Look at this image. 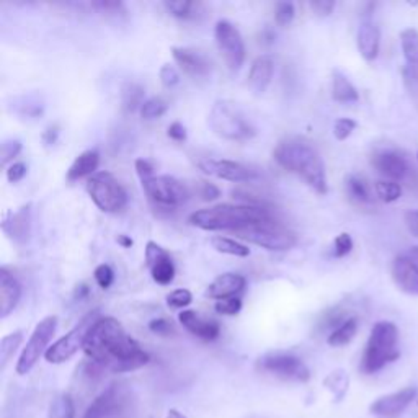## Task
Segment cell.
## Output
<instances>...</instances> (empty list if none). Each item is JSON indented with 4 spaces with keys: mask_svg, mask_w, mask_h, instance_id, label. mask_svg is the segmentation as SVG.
<instances>
[{
    "mask_svg": "<svg viewBox=\"0 0 418 418\" xmlns=\"http://www.w3.org/2000/svg\"><path fill=\"white\" fill-rule=\"evenodd\" d=\"M405 255L413 261V264L418 265V245L410 247V249L405 252Z\"/></svg>",
    "mask_w": 418,
    "mask_h": 418,
    "instance_id": "cell-60",
    "label": "cell"
},
{
    "mask_svg": "<svg viewBox=\"0 0 418 418\" xmlns=\"http://www.w3.org/2000/svg\"><path fill=\"white\" fill-rule=\"evenodd\" d=\"M2 231L15 244L22 245L28 242L31 232V204H23L15 212H7L2 221Z\"/></svg>",
    "mask_w": 418,
    "mask_h": 418,
    "instance_id": "cell-18",
    "label": "cell"
},
{
    "mask_svg": "<svg viewBox=\"0 0 418 418\" xmlns=\"http://www.w3.org/2000/svg\"><path fill=\"white\" fill-rule=\"evenodd\" d=\"M89 294H90V288L87 284H84V283L77 286L75 291H74V298L79 299V301L89 298Z\"/></svg>",
    "mask_w": 418,
    "mask_h": 418,
    "instance_id": "cell-57",
    "label": "cell"
},
{
    "mask_svg": "<svg viewBox=\"0 0 418 418\" xmlns=\"http://www.w3.org/2000/svg\"><path fill=\"white\" fill-rule=\"evenodd\" d=\"M95 281L99 283V286L101 289H108L111 284H113V280H115V271L111 268L110 265L106 264H101L95 268Z\"/></svg>",
    "mask_w": 418,
    "mask_h": 418,
    "instance_id": "cell-46",
    "label": "cell"
},
{
    "mask_svg": "<svg viewBox=\"0 0 418 418\" xmlns=\"http://www.w3.org/2000/svg\"><path fill=\"white\" fill-rule=\"evenodd\" d=\"M245 284H247V281L242 275L224 273V275L217 276V278L208 286L206 296L215 301L236 298L237 294L244 291Z\"/></svg>",
    "mask_w": 418,
    "mask_h": 418,
    "instance_id": "cell-24",
    "label": "cell"
},
{
    "mask_svg": "<svg viewBox=\"0 0 418 418\" xmlns=\"http://www.w3.org/2000/svg\"><path fill=\"white\" fill-rule=\"evenodd\" d=\"M215 38L227 67L231 71H239L245 61V45L239 28L229 20H217Z\"/></svg>",
    "mask_w": 418,
    "mask_h": 418,
    "instance_id": "cell-12",
    "label": "cell"
},
{
    "mask_svg": "<svg viewBox=\"0 0 418 418\" xmlns=\"http://www.w3.org/2000/svg\"><path fill=\"white\" fill-rule=\"evenodd\" d=\"M374 193L384 203H394L402 196V187L392 180H377L374 183Z\"/></svg>",
    "mask_w": 418,
    "mask_h": 418,
    "instance_id": "cell-37",
    "label": "cell"
},
{
    "mask_svg": "<svg viewBox=\"0 0 418 418\" xmlns=\"http://www.w3.org/2000/svg\"><path fill=\"white\" fill-rule=\"evenodd\" d=\"M356 332H358V319L348 317L338 329H335L333 332H330L327 343L330 347H345V345L352 342Z\"/></svg>",
    "mask_w": 418,
    "mask_h": 418,
    "instance_id": "cell-31",
    "label": "cell"
},
{
    "mask_svg": "<svg viewBox=\"0 0 418 418\" xmlns=\"http://www.w3.org/2000/svg\"><path fill=\"white\" fill-rule=\"evenodd\" d=\"M324 386L333 394L335 401H342L348 391V374L345 373L343 369H337V371L330 373L329 376L325 377Z\"/></svg>",
    "mask_w": 418,
    "mask_h": 418,
    "instance_id": "cell-36",
    "label": "cell"
},
{
    "mask_svg": "<svg viewBox=\"0 0 418 418\" xmlns=\"http://www.w3.org/2000/svg\"><path fill=\"white\" fill-rule=\"evenodd\" d=\"M126 391L121 384H110L94 402L87 407L82 418H111L118 415L126 402Z\"/></svg>",
    "mask_w": 418,
    "mask_h": 418,
    "instance_id": "cell-14",
    "label": "cell"
},
{
    "mask_svg": "<svg viewBox=\"0 0 418 418\" xmlns=\"http://www.w3.org/2000/svg\"><path fill=\"white\" fill-rule=\"evenodd\" d=\"M192 301H193L192 293H189L188 289H183V288L175 289L170 294H167V304H168V308H172V309L187 308V305L192 304Z\"/></svg>",
    "mask_w": 418,
    "mask_h": 418,
    "instance_id": "cell-42",
    "label": "cell"
},
{
    "mask_svg": "<svg viewBox=\"0 0 418 418\" xmlns=\"http://www.w3.org/2000/svg\"><path fill=\"white\" fill-rule=\"evenodd\" d=\"M15 110L18 115L27 116V118H40L45 113V101L40 95L30 94L22 95L15 99Z\"/></svg>",
    "mask_w": 418,
    "mask_h": 418,
    "instance_id": "cell-30",
    "label": "cell"
},
{
    "mask_svg": "<svg viewBox=\"0 0 418 418\" xmlns=\"http://www.w3.org/2000/svg\"><path fill=\"white\" fill-rule=\"evenodd\" d=\"M149 330L155 335H159V337H170V335L175 333V329L172 322H168L167 319L164 317H157V319H152L149 322Z\"/></svg>",
    "mask_w": 418,
    "mask_h": 418,
    "instance_id": "cell-47",
    "label": "cell"
},
{
    "mask_svg": "<svg viewBox=\"0 0 418 418\" xmlns=\"http://www.w3.org/2000/svg\"><path fill=\"white\" fill-rule=\"evenodd\" d=\"M57 138H59V126L57 124H51L48 126V128L43 131V143H45V145H55Z\"/></svg>",
    "mask_w": 418,
    "mask_h": 418,
    "instance_id": "cell-55",
    "label": "cell"
},
{
    "mask_svg": "<svg viewBox=\"0 0 418 418\" xmlns=\"http://www.w3.org/2000/svg\"><path fill=\"white\" fill-rule=\"evenodd\" d=\"M22 152V140L18 139H6L0 144V164L6 167L8 162H12L18 154Z\"/></svg>",
    "mask_w": 418,
    "mask_h": 418,
    "instance_id": "cell-40",
    "label": "cell"
},
{
    "mask_svg": "<svg viewBox=\"0 0 418 418\" xmlns=\"http://www.w3.org/2000/svg\"><path fill=\"white\" fill-rule=\"evenodd\" d=\"M402 52L405 57V75L418 80V31L407 28L401 33Z\"/></svg>",
    "mask_w": 418,
    "mask_h": 418,
    "instance_id": "cell-27",
    "label": "cell"
},
{
    "mask_svg": "<svg viewBox=\"0 0 418 418\" xmlns=\"http://www.w3.org/2000/svg\"><path fill=\"white\" fill-rule=\"evenodd\" d=\"M242 309V299L239 296L236 298H227V299H221L216 301L215 304V310L217 314L222 315H237Z\"/></svg>",
    "mask_w": 418,
    "mask_h": 418,
    "instance_id": "cell-43",
    "label": "cell"
},
{
    "mask_svg": "<svg viewBox=\"0 0 418 418\" xmlns=\"http://www.w3.org/2000/svg\"><path fill=\"white\" fill-rule=\"evenodd\" d=\"M134 167H136V172H138V175H139L140 182H143V180H147L150 177H154V167H152V164L149 162V160L138 159V160H136Z\"/></svg>",
    "mask_w": 418,
    "mask_h": 418,
    "instance_id": "cell-53",
    "label": "cell"
},
{
    "mask_svg": "<svg viewBox=\"0 0 418 418\" xmlns=\"http://www.w3.org/2000/svg\"><path fill=\"white\" fill-rule=\"evenodd\" d=\"M352 250H353V239L349 237V234L342 232V234L335 237L333 252H332L335 259H343V257H347Z\"/></svg>",
    "mask_w": 418,
    "mask_h": 418,
    "instance_id": "cell-44",
    "label": "cell"
},
{
    "mask_svg": "<svg viewBox=\"0 0 418 418\" xmlns=\"http://www.w3.org/2000/svg\"><path fill=\"white\" fill-rule=\"evenodd\" d=\"M57 329V317L56 315H50V317H45L40 324L36 325L35 330H33L30 340H28L25 348L20 354L17 361V373L20 376H25L35 368L43 354H46L48 348H50V342L55 337Z\"/></svg>",
    "mask_w": 418,
    "mask_h": 418,
    "instance_id": "cell-9",
    "label": "cell"
},
{
    "mask_svg": "<svg viewBox=\"0 0 418 418\" xmlns=\"http://www.w3.org/2000/svg\"><path fill=\"white\" fill-rule=\"evenodd\" d=\"M92 201L105 212H118L128 204V193L120 180L110 172H96L87 180Z\"/></svg>",
    "mask_w": 418,
    "mask_h": 418,
    "instance_id": "cell-6",
    "label": "cell"
},
{
    "mask_svg": "<svg viewBox=\"0 0 418 418\" xmlns=\"http://www.w3.org/2000/svg\"><path fill=\"white\" fill-rule=\"evenodd\" d=\"M198 194L201 196L204 201H215L221 196V189L216 187V185L209 182H199L198 183Z\"/></svg>",
    "mask_w": 418,
    "mask_h": 418,
    "instance_id": "cell-49",
    "label": "cell"
},
{
    "mask_svg": "<svg viewBox=\"0 0 418 418\" xmlns=\"http://www.w3.org/2000/svg\"><path fill=\"white\" fill-rule=\"evenodd\" d=\"M211 245H212V249H215L216 252H219V254L234 255V257H249L250 255L249 247L244 245L239 240L229 239V237H222V236L212 237Z\"/></svg>",
    "mask_w": 418,
    "mask_h": 418,
    "instance_id": "cell-33",
    "label": "cell"
},
{
    "mask_svg": "<svg viewBox=\"0 0 418 418\" xmlns=\"http://www.w3.org/2000/svg\"><path fill=\"white\" fill-rule=\"evenodd\" d=\"M371 164L379 173L397 183L405 178L408 173L405 159L396 150H377L376 154H373Z\"/></svg>",
    "mask_w": 418,
    "mask_h": 418,
    "instance_id": "cell-19",
    "label": "cell"
},
{
    "mask_svg": "<svg viewBox=\"0 0 418 418\" xmlns=\"http://www.w3.org/2000/svg\"><path fill=\"white\" fill-rule=\"evenodd\" d=\"M178 320L189 333L204 340V342H212L221 335V327L216 320L201 317L194 310H182L178 314Z\"/></svg>",
    "mask_w": 418,
    "mask_h": 418,
    "instance_id": "cell-21",
    "label": "cell"
},
{
    "mask_svg": "<svg viewBox=\"0 0 418 418\" xmlns=\"http://www.w3.org/2000/svg\"><path fill=\"white\" fill-rule=\"evenodd\" d=\"M168 105L167 101L164 99H160V96H152V99H147L140 106V116H143L144 120H155V118H160V116L165 115V111H167Z\"/></svg>",
    "mask_w": 418,
    "mask_h": 418,
    "instance_id": "cell-38",
    "label": "cell"
},
{
    "mask_svg": "<svg viewBox=\"0 0 418 418\" xmlns=\"http://www.w3.org/2000/svg\"><path fill=\"white\" fill-rule=\"evenodd\" d=\"M145 265L152 275V280L159 284H170L175 278V265L170 254L157 242L149 240L145 245Z\"/></svg>",
    "mask_w": 418,
    "mask_h": 418,
    "instance_id": "cell-15",
    "label": "cell"
},
{
    "mask_svg": "<svg viewBox=\"0 0 418 418\" xmlns=\"http://www.w3.org/2000/svg\"><path fill=\"white\" fill-rule=\"evenodd\" d=\"M257 366L261 371L273 374L276 377L286 379V381H298V382H308L310 377L309 368L299 356L291 353H268L264 354L257 363Z\"/></svg>",
    "mask_w": 418,
    "mask_h": 418,
    "instance_id": "cell-11",
    "label": "cell"
},
{
    "mask_svg": "<svg viewBox=\"0 0 418 418\" xmlns=\"http://www.w3.org/2000/svg\"><path fill=\"white\" fill-rule=\"evenodd\" d=\"M189 224L203 231L239 232L245 227L275 221L270 209L245 206V204H216L198 209L189 215Z\"/></svg>",
    "mask_w": 418,
    "mask_h": 418,
    "instance_id": "cell-3",
    "label": "cell"
},
{
    "mask_svg": "<svg viewBox=\"0 0 418 418\" xmlns=\"http://www.w3.org/2000/svg\"><path fill=\"white\" fill-rule=\"evenodd\" d=\"M392 280L402 293L418 296V265L405 254L397 255L392 261Z\"/></svg>",
    "mask_w": 418,
    "mask_h": 418,
    "instance_id": "cell-20",
    "label": "cell"
},
{
    "mask_svg": "<svg viewBox=\"0 0 418 418\" xmlns=\"http://www.w3.org/2000/svg\"><path fill=\"white\" fill-rule=\"evenodd\" d=\"M172 56L185 74L199 79L211 74V62L201 51L188 46H173Z\"/></svg>",
    "mask_w": 418,
    "mask_h": 418,
    "instance_id": "cell-17",
    "label": "cell"
},
{
    "mask_svg": "<svg viewBox=\"0 0 418 418\" xmlns=\"http://www.w3.org/2000/svg\"><path fill=\"white\" fill-rule=\"evenodd\" d=\"M332 96L335 101H340V103H353V101H358L359 99L354 85L338 69H333L332 72Z\"/></svg>",
    "mask_w": 418,
    "mask_h": 418,
    "instance_id": "cell-29",
    "label": "cell"
},
{
    "mask_svg": "<svg viewBox=\"0 0 418 418\" xmlns=\"http://www.w3.org/2000/svg\"><path fill=\"white\" fill-rule=\"evenodd\" d=\"M296 15L294 3L278 2L275 7V22L278 27H288Z\"/></svg>",
    "mask_w": 418,
    "mask_h": 418,
    "instance_id": "cell-41",
    "label": "cell"
},
{
    "mask_svg": "<svg viewBox=\"0 0 418 418\" xmlns=\"http://www.w3.org/2000/svg\"><path fill=\"white\" fill-rule=\"evenodd\" d=\"M275 72V61L270 55H261L252 62L249 75H247V87L254 95L265 94L271 84Z\"/></svg>",
    "mask_w": 418,
    "mask_h": 418,
    "instance_id": "cell-22",
    "label": "cell"
},
{
    "mask_svg": "<svg viewBox=\"0 0 418 418\" xmlns=\"http://www.w3.org/2000/svg\"><path fill=\"white\" fill-rule=\"evenodd\" d=\"M144 87L136 84V82H128L121 90V103H123V110L128 113H133L136 110H140V106L144 103Z\"/></svg>",
    "mask_w": 418,
    "mask_h": 418,
    "instance_id": "cell-32",
    "label": "cell"
},
{
    "mask_svg": "<svg viewBox=\"0 0 418 418\" xmlns=\"http://www.w3.org/2000/svg\"><path fill=\"white\" fill-rule=\"evenodd\" d=\"M358 51L363 59L374 61L379 55V46H381V31L379 27L373 20H364L358 28Z\"/></svg>",
    "mask_w": 418,
    "mask_h": 418,
    "instance_id": "cell-25",
    "label": "cell"
},
{
    "mask_svg": "<svg viewBox=\"0 0 418 418\" xmlns=\"http://www.w3.org/2000/svg\"><path fill=\"white\" fill-rule=\"evenodd\" d=\"M164 7L168 13H172L177 18H192L193 10L198 7V3L189 2V0H165Z\"/></svg>",
    "mask_w": 418,
    "mask_h": 418,
    "instance_id": "cell-39",
    "label": "cell"
},
{
    "mask_svg": "<svg viewBox=\"0 0 418 418\" xmlns=\"http://www.w3.org/2000/svg\"><path fill=\"white\" fill-rule=\"evenodd\" d=\"M398 330L392 322L381 320L374 324L369 333L366 348L361 358V371L364 374H374L398 359Z\"/></svg>",
    "mask_w": 418,
    "mask_h": 418,
    "instance_id": "cell-4",
    "label": "cell"
},
{
    "mask_svg": "<svg viewBox=\"0 0 418 418\" xmlns=\"http://www.w3.org/2000/svg\"><path fill=\"white\" fill-rule=\"evenodd\" d=\"M403 221H405L408 232L418 239V211H407L405 216H403Z\"/></svg>",
    "mask_w": 418,
    "mask_h": 418,
    "instance_id": "cell-56",
    "label": "cell"
},
{
    "mask_svg": "<svg viewBox=\"0 0 418 418\" xmlns=\"http://www.w3.org/2000/svg\"><path fill=\"white\" fill-rule=\"evenodd\" d=\"M356 128V121L352 118H338L333 123V136L338 140H345L352 136V133Z\"/></svg>",
    "mask_w": 418,
    "mask_h": 418,
    "instance_id": "cell-45",
    "label": "cell"
},
{
    "mask_svg": "<svg viewBox=\"0 0 418 418\" xmlns=\"http://www.w3.org/2000/svg\"><path fill=\"white\" fill-rule=\"evenodd\" d=\"M275 38L276 35L270 30V28H265V30L260 33V41L264 43V45H271V43H275Z\"/></svg>",
    "mask_w": 418,
    "mask_h": 418,
    "instance_id": "cell-58",
    "label": "cell"
},
{
    "mask_svg": "<svg viewBox=\"0 0 418 418\" xmlns=\"http://www.w3.org/2000/svg\"><path fill=\"white\" fill-rule=\"evenodd\" d=\"M160 80H162L164 87H175L180 82V74L172 64H164L160 69Z\"/></svg>",
    "mask_w": 418,
    "mask_h": 418,
    "instance_id": "cell-48",
    "label": "cell"
},
{
    "mask_svg": "<svg viewBox=\"0 0 418 418\" xmlns=\"http://www.w3.org/2000/svg\"><path fill=\"white\" fill-rule=\"evenodd\" d=\"M236 234L242 240H249L250 244L260 245L266 250L273 252L289 250L298 244V237L294 236V232L288 231L276 221L245 227V229L236 232Z\"/></svg>",
    "mask_w": 418,
    "mask_h": 418,
    "instance_id": "cell-7",
    "label": "cell"
},
{
    "mask_svg": "<svg viewBox=\"0 0 418 418\" xmlns=\"http://www.w3.org/2000/svg\"><path fill=\"white\" fill-rule=\"evenodd\" d=\"M84 353L103 371L131 373L149 363V353L113 317H100L85 338Z\"/></svg>",
    "mask_w": 418,
    "mask_h": 418,
    "instance_id": "cell-1",
    "label": "cell"
},
{
    "mask_svg": "<svg viewBox=\"0 0 418 418\" xmlns=\"http://www.w3.org/2000/svg\"><path fill=\"white\" fill-rule=\"evenodd\" d=\"M167 134L170 139L177 140V143H183V140H187V129H185V126L182 123H178V121H175V123L168 126Z\"/></svg>",
    "mask_w": 418,
    "mask_h": 418,
    "instance_id": "cell-54",
    "label": "cell"
},
{
    "mask_svg": "<svg viewBox=\"0 0 418 418\" xmlns=\"http://www.w3.org/2000/svg\"><path fill=\"white\" fill-rule=\"evenodd\" d=\"M309 6L319 17H327L335 8V2L333 0H314Z\"/></svg>",
    "mask_w": 418,
    "mask_h": 418,
    "instance_id": "cell-51",
    "label": "cell"
},
{
    "mask_svg": "<svg viewBox=\"0 0 418 418\" xmlns=\"http://www.w3.org/2000/svg\"><path fill=\"white\" fill-rule=\"evenodd\" d=\"M99 164H100L99 150L96 149L84 150V152L77 155L69 170H67V182H75V180L89 177V175L92 177V175L96 173Z\"/></svg>",
    "mask_w": 418,
    "mask_h": 418,
    "instance_id": "cell-26",
    "label": "cell"
},
{
    "mask_svg": "<svg viewBox=\"0 0 418 418\" xmlns=\"http://www.w3.org/2000/svg\"><path fill=\"white\" fill-rule=\"evenodd\" d=\"M144 193L155 206L165 209H175L188 201L189 189L185 183L170 175H154L143 180Z\"/></svg>",
    "mask_w": 418,
    "mask_h": 418,
    "instance_id": "cell-8",
    "label": "cell"
},
{
    "mask_svg": "<svg viewBox=\"0 0 418 418\" xmlns=\"http://www.w3.org/2000/svg\"><path fill=\"white\" fill-rule=\"evenodd\" d=\"M27 165L23 162H15L7 168V180L10 183H17L27 175Z\"/></svg>",
    "mask_w": 418,
    "mask_h": 418,
    "instance_id": "cell-52",
    "label": "cell"
},
{
    "mask_svg": "<svg viewBox=\"0 0 418 418\" xmlns=\"http://www.w3.org/2000/svg\"><path fill=\"white\" fill-rule=\"evenodd\" d=\"M199 170H203L204 173L211 175V177L227 180V182L234 183H244L252 182L259 177V173L249 165L236 162V160L229 159H215V157H204L198 160Z\"/></svg>",
    "mask_w": 418,
    "mask_h": 418,
    "instance_id": "cell-13",
    "label": "cell"
},
{
    "mask_svg": "<svg viewBox=\"0 0 418 418\" xmlns=\"http://www.w3.org/2000/svg\"><path fill=\"white\" fill-rule=\"evenodd\" d=\"M48 418H75V405L69 394H59L52 398Z\"/></svg>",
    "mask_w": 418,
    "mask_h": 418,
    "instance_id": "cell-35",
    "label": "cell"
},
{
    "mask_svg": "<svg viewBox=\"0 0 418 418\" xmlns=\"http://www.w3.org/2000/svg\"><path fill=\"white\" fill-rule=\"evenodd\" d=\"M417 387H405L397 392L387 394V396H382L377 401H374L371 407H369V412L381 418H397L410 405L413 398L417 397Z\"/></svg>",
    "mask_w": 418,
    "mask_h": 418,
    "instance_id": "cell-16",
    "label": "cell"
},
{
    "mask_svg": "<svg viewBox=\"0 0 418 418\" xmlns=\"http://www.w3.org/2000/svg\"><path fill=\"white\" fill-rule=\"evenodd\" d=\"M345 189H347L348 198L358 206H371L373 204L371 187L361 175H348L345 180Z\"/></svg>",
    "mask_w": 418,
    "mask_h": 418,
    "instance_id": "cell-28",
    "label": "cell"
},
{
    "mask_svg": "<svg viewBox=\"0 0 418 418\" xmlns=\"http://www.w3.org/2000/svg\"><path fill=\"white\" fill-rule=\"evenodd\" d=\"M273 157L280 167L303 178L314 192L319 194L327 193L329 187L324 160L319 150L308 140L298 138L281 140L273 150Z\"/></svg>",
    "mask_w": 418,
    "mask_h": 418,
    "instance_id": "cell-2",
    "label": "cell"
},
{
    "mask_svg": "<svg viewBox=\"0 0 418 418\" xmlns=\"http://www.w3.org/2000/svg\"><path fill=\"white\" fill-rule=\"evenodd\" d=\"M99 310H92L71 330L64 337H61L56 343H52L45 354L46 361L51 364H61L69 361L79 349H84L85 338L89 330L96 320H99Z\"/></svg>",
    "mask_w": 418,
    "mask_h": 418,
    "instance_id": "cell-10",
    "label": "cell"
},
{
    "mask_svg": "<svg viewBox=\"0 0 418 418\" xmlns=\"http://www.w3.org/2000/svg\"><path fill=\"white\" fill-rule=\"evenodd\" d=\"M208 123L215 134L227 140H245L255 136V128L237 103L219 100L209 111Z\"/></svg>",
    "mask_w": 418,
    "mask_h": 418,
    "instance_id": "cell-5",
    "label": "cell"
},
{
    "mask_svg": "<svg viewBox=\"0 0 418 418\" xmlns=\"http://www.w3.org/2000/svg\"><path fill=\"white\" fill-rule=\"evenodd\" d=\"M23 342V332L22 330H17V332H12L6 335L0 342V369H6L7 364L13 358V354L17 353L18 347H20Z\"/></svg>",
    "mask_w": 418,
    "mask_h": 418,
    "instance_id": "cell-34",
    "label": "cell"
},
{
    "mask_svg": "<svg viewBox=\"0 0 418 418\" xmlns=\"http://www.w3.org/2000/svg\"><path fill=\"white\" fill-rule=\"evenodd\" d=\"M164 418H187V415H183L182 412L175 410V408H170V410L167 412V415H165Z\"/></svg>",
    "mask_w": 418,
    "mask_h": 418,
    "instance_id": "cell-61",
    "label": "cell"
},
{
    "mask_svg": "<svg viewBox=\"0 0 418 418\" xmlns=\"http://www.w3.org/2000/svg\"><path fill=\"white\" fill-rule=\"evenodd\" d=\"M116 242H118V244L123 247V249H129V247H133V244H134L133 239H131V237H128V236H124V234L116 237Z\"/></svg>",
    "mask_w": 418,
    "mask_h": 418,
    "instance_id": "cell-59",
    "label": "cell"
},
{
    "mask_svg": "<svg viewBox=\"0 0 418 418\" xmlns=\"http://www.w3.org/2000/svg\"><path fill=\"white\" fill-rule=\"evenodd\" d=\"M90 6H92V8H96V10L106 12V13H115V12L124 10L123 2H120V0H96V2H92Z\"/></svg>",
    "mask_w": 418,
    "mask_h": 418,
    "instance_id": "cell-50",
    "label": "cell"
},
{
    "mask_svg": "<svg viewBox=\"0 0 418 418\" xmlns=\"http://www.w3.org/2000/svg\"><path fill=\"white\" fill-rule=\"evenodd\" d=\"M22 299V284L7 268H0V317L10 315Z\"/></svg>",
    "mask_w": 418,
    "mask_h": 418,
    "instance_id": "cell-23",
    "label": "cell"
}]
</instances>
